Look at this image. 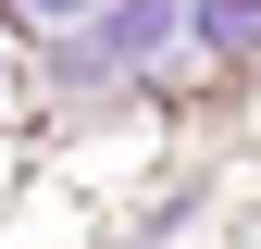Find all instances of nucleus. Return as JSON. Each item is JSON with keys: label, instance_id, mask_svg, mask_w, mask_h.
Masks as SVG:
<instances>
[{"label": "nucleus", "instance_id": "nucleus-1", "mask_svg": "<svg viewBox=\"0 0 261 249\" xmlns=\"http://www.w3.org/2000/svg\"><path fill=\"white\" fill-rule=\"evenodd\" d=\"M25 13H87V0H25Z\"/></svg>", "mask_w": 261, "mask_h": 249}]
</instances>
